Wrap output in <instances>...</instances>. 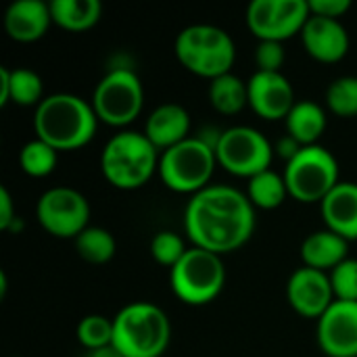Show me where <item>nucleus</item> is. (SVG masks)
Segmentation results:
<instances>
[{"mask_svg":"<svg viewBox=\"0 0 357 357\" xmlns=\"http://www.w3.org/2000/svg\"><path fill=\"white\" fill-rule=\"evenodd\" d=\"M184 232L192 247L215 255L238 251L255 232V207L245 192L211 184L190 197L184 209Z\"/></svg>","mask_w":357,"mask_h":357,"instance_id":"obj_1","label":"nucleus"},{"mask_svg":"<svg viewBox=\"0 0 357 357\" xmlns=\"http://www.w3.org/2000/svg\"><path fill=\"white\" fill-rule=\"evenodd\" d=\"M98 117L92 102L77 94L56 92L46 96L33 113L36 138L56 151H75L86 146L96 134Z\"/></svg>","mask_w":357,"mask_h":357,"instance_id":"obj_2","label":"nucleus"},{"mask_svg":"<svg viewBox=\"0 0 357 357\" xmlns=\"http://www.w3.org/2000/svg\"><path fill=\"white\" fill-rule=\"evenodd\" d=\"M161 153L144 132L121 130L107 140L100 153V172L105 180L119 190H136L159 174Z\"/></svg>","mask_w":357,"mask_h":357,"instance_id":"obj_3","label":"nucleus"},{"mask_svg":"<svg viewBox=\"0 0 357 357\" xmlns=\"http://www.w3.org/2000/svg\"><path fill=\"white\" fill-rule=\"evenodd\" d=\"M169 341V318L155 303L134 301L113 318V347L123 357H161Z\"/></svg>","mask_w":357,"mask_h":357,"instance_id":"obj_4","label":"nucleus"},{"mask_svg":"<svg viewBox=\"0 0 357 357\" xmlns=\"http://www.w3.org/2000/svg\"><path fill=\"white\" fill-rule=\"evenodd\" d=\"M174 52L186 71L209 82L230 73L236 61V44L232 36L209 23L184 27L176 38Z\"/></svg>","mask_w":357,"mask_h":357,"instance_id":"obj_5","label":"nucleus"},{"mask_svg":"<svg viewBox=\"0 0 357 357\" xmlns=\"http://www.w3.org/2000/svg\"><path fill=\"white\" fill-rule=\"evenodd\" d=\"M215 167V151L199 136L186 138L184 142L163 151L159 157L161 182L169 190L190 197L211 186L209 182L213 178Z\"/></svg>","mask_w":357,"mask_h":357,"instance_id":"obj_6","label":"nucleus"},{"mask_svg":"<svg viewBox=\"0 0 357 357\" xmlns=\"http://www.w3.org/2000/svg\"><path fill=\"white\" fill-rule=\"evenodd\" d=\"M174 295L186 305L211 303L226 284V268L222 255L190 247L186 255L169 270Z\"/></svg>","mask_w":357,"mask_h":357,"instance_id":"obj_7","label":"nucleus"},{"mask_svg":"<svg viewBox=\"0 0 357 357\" xmlns=\"http://www.w3.org/2000/svg\"><path fill=\"white\" fill-rule=\"evenodd\" d=\"M282 176L289 197L305 205L322 203L341 182L339 161L322 144L303 146L301 153L287 163Z\"/></svg>","mask_w":357,"mask_h":357,"instance_id":"obj_8","label":"nucleus"},{"mask_svg":"<svg viewBox=\"0 0 357 357\" xmlns=\"http://www.w3.org/2000/svg\"><path fill=\"white\" fill-rule=\"evenodd\" d=\"M90 102L98 121L113 128H126L142 113L144 88L134 69L113 67L96 84Z\"/></svg>","mask_w":357,"mask_h":357,"instance_id":"obj_9","label":"nucleus"},{"mask_svg":"<svg viewBox=\"0 0 357 357\" xmlns=\"http://www.w3.org/2000/svg\"><path fill=\"white\" fill-rule=\"evenodd\" d=\"M218 165L228 174L251 180L253 176L270 169L274 159L272 142L255 128L234 126L222 130L220 142L215 146Z\"/></svg>","mask_w":357,"mask_h":357,"instance_id":"obj_10","label":"nucleus"},{"mask_svg":"<svg viewBox=\"0 0 357 357\" xmlns=\"http://www.w3.org/2000/svg\"><path fill=\"white\" fill-rule=\"evenodd\" d=\"M36 218L50 236L75 241L90 226V203L75 188L54 186L38 199Z\"/></svg>","mask_w":357,"mask_h":357,"instance_id":"obj_11","label":"nucleus"},{"mask_svg":"<svg viewBox=\"0 0 357 357\" xmlns=\"http://www.w3.org/2000/svg\"><path fill=\"white\" fill-rule=\"evenodd\" d=\"M310 17L307 0H253L247 8V27L259 42H284L301 33Z\"/></svg>","mask_w":357,"mask_h":357,"instance_id":"obj_12","label":"nucleus"},{"mask_svg":"<svg viewBox=\"0 0 357 357\" xmlns=\"http://www.w3.org/2000/svg\"><path fill=\"white\" fill-rule=\"evenodd\" d=\"M287 299L301 318L310 320H320L337 301L331 276L326 272L305 266L291 274L287 282Z\"/></svg>","mask_w":357,"mask_h":357,"instance_id":"obj_13","label":"nucleus"},{"mask_svg":"<svg viewBox=\"0 0 357 357\" xmlns=\"http://www.w3.org/2000/svg\"><path fill=\"white\" fill-rule=\"evenodd\" d=\"M316 339L324 356L357 357V301H335L318 320Z\"/></svg>","mask_w":357,"mask_h":357,"instance_id":"obj_14","label":"nucleus"},{"mask_svg":"<svg viewBox=\"0 0 357 357\" xmlns=\"http://www.w3.org/2000/svg\"><path fill=\"white\" fill-rule=\"evenodd\" d=\"M247 88H249V107L253 109L255 115L268 121L287 119V115L297 102L295 90L282 71L280 73L255 71L247 79Z\"/></svg>","mask_w":357,"mask_h":357,"instance_id":"obj_15","label":"nucleus"},{"mask_svg":"<svg viewBox=\"0 0 357 357\" xmlns=\"http://www.w3.org/2000/svg\"><path fill=\"white\" fill-rule=\"evenodd\" d=\"M301 42L307 54L318 63H339L349 52V33L339 19L312 15L301 29Z\"/></svg>","mask_w":357,"mask_h":357,"instance_id":"obj_16","label":"nucleus"},{"mask_svg":"<svg viewBox=\"0 0 357 357\" xmlns=\"http://www.w3.org/2000/svg\"><path fill=\"white\" fill-rule=\"evenodd\" d=\"M144 136L163 153L190 138V113L178 102H163L146 117Z\"/></svg>","mask_w":357,"mask_h":357,"instance_id":"obj_17","label":"nucleus"},{"mask_svg":"<svg viewBox=\"0 0 357 357\" xmlns=\"http://www.w3.org/2000/svg\"><path fill=\"white\" fill-rule=\"evenodd\" d=\"M50 23V2L44 0H17L4 13V29L8 38L23 44L44 38Z\"/></svg>","mask_w":357,"mask_h":357,"instance_id":"obj_18","label":"nucleus"},{"mask_svg":"<svg viewBox=\"0 0 357 357\" xmlns=\"http://www.w3.org/2000/svg\"><path fill=\"white\" fill-rule=\"evenodd\" d=\"M324 224L345 241H357V182H339L320 203Z\"/></svg>","mask_w":357,"mask_h":357,"instance_id":"obj_19","label":"nucleus"},{"mask_svg":"<svg viewBox=\"0 0 357 357\" xmlns=\"http://www.w3.org/2000/svg\"><path fill=\"white\" fill-rule=\"evenodd\" d=\"M349 241L335 234L333 230H316L301 243V259L305 268H314L331 274L339 264L347 259Z\"/></svg>","mask_w":357,"mask_h":357,"instance_id":"obj_20","label":"nucleus"},{"mask_svg":"<svg viewBox=\"0 0 357 357\" xmlns=\"http://www.w3.org/2000/svg\"><path fill=\"white\" fill-rule=\"evenodd\" d=\"M287 134L301 146H314L326 132V111L314 100H297L284 119Z\"/></svg>","mask_w":357,"mask_h":357,"instance_id":"obj_21","label":"nucleus"},{"mask_svg":"<svg viewBox=\"0 0 357 357\" xmlns=\"http://www.w3.org/2000/svg\"><path fill=\"white\" fill-rule=\"evenodd\" d=\"M52 23L67 31H88L102 17V4L98 0H52Z\"/></svg>","mask_w":357,"mask_h":357,"instance_id":"obj_22","label":"nucleus"},{"mask_svg":"<svg viewBox=\"0 0 357 357\" xmlns=\"http://www.w3.org/2000/svg\"><path fill=\"white\" fill-rule=\"evenodd\" d=\"M211 107L222 115H236L249 105V88L247 82H243L232 71L226 75H220L209 82L207 90Z\"/></svg>","mask_w":357,"mask_h":357,"instance_id":"obj_23","label":"nucleus"},{"mask_svg":"<svg viewBox=\"0 0 357 357\" xmlns=\"http://www.w3.org/2000/svg\"><path fill=\"white\" fill-rule=\"evenodd\" d=\"M245 195L249 197L253 207L272 211V209H278L287 201L289 188H287L282 174H278L274 169H266L249 180Z\"/></svg>","mask_w":357,"mask_h":357,"instance_id":"obj_24","label":"nucleus"},{"mask_svg":"<svg viewBox=\"0 0 357 357\" xmlns=\"http://www.w3.org/2000/svg\"><path fill=\"white\" fill-rule=\"evenodd\" d=\"M75 251L84 261L92 266H102L113 259L117 251V243H115V236L107 228L88 226L75 238Z\"/></svg>","mask_w":357,"mask_h":357,"instance_id":"obj_25","label":"nucleus"},{"mask_svg":"<svg viewBox=\"0 0 357 357\" xmlns=\"http://www.w3.org/2000/svg\"><path fill=\"white\" fill-rule=\"evenodd\" d=\"M42 77L25 67L8 69V102L17 107H38L44 100Z\"/></svg>","mask_w":357,"mask_h":357,"instance_id":"obj_26","label":"nucleus"},{"mask_svg":"<svg viewBox=\"0 0 357 357\" xmlns=\"http://www.w3.org/2000/svg\"><path fill=\"white\" fill-rule=\"evenodd\" d=\"M19 163L29 178H46L54 172L59 163V151L52 149L48 142L33 138L23 144L19 153Z\"/></svg>","mask_w":357,"mask_h":357,"instance_id":"obj_27","label":"nucleus"},{"mask_svg":"<svg viewBox=\"0 0 357 357\" xmlns=\"http://www.w3.org/2000/svg\"><path fill=\"white\" fill-rule=\"evenodd\" d=\"M326 107L337 115L357 117V75H341L326 88Z\"/></svg>","mask_w":357,"mask_h":357,"instance_id":"obj_28","label":"nucleus"},{"mask_svg":"<svg viewBox=\"0 0 357 357\" xmlns=\"http://www.w3.org/2000/svg\"><path fill=\"white\" fill-rule=\"evenodd\" d=\"M75 337L82 347L88 351H96L102 347L113 345V320L100 314H90L79 320Z\"/></svg>","mask_w":357,"mask_h":357,"instance_id":"obj_29","label":"nucleus"},{"mask_svg":"<svg viewBox=\"0 0 357 357\" xmlns=\"http://www.w3.org/2000/svg\"><path fill=\"white\" fill-rule=\"evenodd\" d=\"M188 249L190 247H186L184 238L178 232H172V230H161L151 241V255H153V259L159 266L167 268V270H172L186 255Z\"/></svg>","mask_w":357,"mask_h":357,"instance_id":"obj_30","label":"nucleus"},{"mask_svg":"<svg viewBox=\"0 0 357 357\" xmlns=\"http://www.w3.org/2000/svg\"><path fill=\"white\" fill-rule=\"evenodd\" d=\"M331 284L337 301H357V259L347 257L331 274Z\"/></svg>","mask_w":357,"mask_h":357,"instance_id":"obj_31","label":"nucleus"},{"mask_svg":"<svg viewBox=\"0 0 357 357\" xmlns=\"http://www.w3.org/2000/svg\"><path fill=\"white\" fill-rule=\"evenodd\" d=\"M284 61H287V52H284V44L282 42L261 40L257 44V48H255V65H257V71L280 73Z\"/></svg>","mask_w":357,"mask_h":357,"instance_id":"obj_32","label":"nucleus"},{"mask_svg":"<svg viewBox=\"0 0 357 357\" xmlns=\"http://www.w3.org/2000/svg\"><path fill=\"white\" fill-rule=\"evenodd\" d=\"M349 8V0H310V13L326 19H341Z\"/></svg>","mask_w":357,"mask_h":357,"instance_id":"obj_33","label":"nucleus"},{"mask_svg":"<svg viewBox=\"0 0 357 357\" xmlns=\"http://www.w3.org/2000/svg\"><path fill=\"white\" fill-rule=\"evenodd\" d=\"M17 209H15V203H13V197L8 192L6 186H0V230H8L10 224L17 220Z\"/></svg>","mask_w":357,"mask_h":357,"instance_id":"obj_34","label":"nucleus"},{"mask_svg":"<svg viewBox=\"0 0 357 357\" xmlns=\"http://www.w3.org/2000/svg\"><path fill=\"white\" fill-rule=\"evenodd\" d=\"M301 144L293 138V136H284V138H280L278 142H276V146H274V155H278L280 159H284L287 163L289 161H293L299 153H301Z\"/></svg>","mask_w":357,"mask_h":357,"instance_id":"obj_35","label":"nucleus"},{"mask_svg":"<svg viewBox=\"0 0 357 357\" xmlns=\"http://www.w3.org/2000/svg\"><path fill=\"white\" fill-rule=\"evenodd\" d=\"M8 105V67L0 65V107Z\"/></svg>","mask_w":357,"mask_h":357,"instance_id":"obj_36","label":"nucleus"},{"mask_svg":"<svg viewBox=\"0 0 357 357\" xmlns=\"http://www.w3.org/2000/svg\"><path fill=\"white\" fill-rule=\"evenodd\" d=\"M88 357H123L113 345H109V347H102V349H96V351H90Z\"/></svg>","mask_w":357,"mask_h":357,"instance_id":"obj_37","label":"nucleus"},{"mask_svg":"<svg viewBox=\"0 0 357 357\" xmlns=\"http://www.w3.org/2000/svg\"><path fill=\"white\" fill-rule=\"evenodd\" d=\"M6 297V272L0 270V299Z\"/></svg>","mask_w":357,"mask_h":357,"instance_id":"obj_38","label":"nucleus"},{"mask_svg":"<svg viewBox=\"0 0 357 357\" xmlns=\"http://www.w3.org/2000/svg\"><path fill=\"white\" fill-rule=\"evenodd\" d=\"M17 357H19V356H17Z\"/></svg>","mask_w":357,"mask_h":357,"instance_id":"obj_39","label":"nucleus"}]
</instances>
